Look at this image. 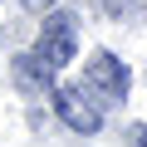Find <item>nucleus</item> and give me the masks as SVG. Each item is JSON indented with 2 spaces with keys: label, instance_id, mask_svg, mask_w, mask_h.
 I'll return each mask as SVG.
<instances>
[{
  "label": "nucleus",
  "instance_id": "obj_3",
  "mask_svg": "<svg viewBox=\"0 0 147 147\" xmlns=\"http://www.w3.org/2000/svg\"><path fill=\"white\" fill-rule=\"evenodd\" d=\"M54 108H59V118L74 132H84V137H93L103 127V113H98L93 98H84V88H54Z\"/></svg>",
  "mask_w": 147,
  "mask_h": 147
},
{
  "label": "nucleus",
  "instance_id": "obj_1",
  "mask_svg": "<svg viewBox=\"0 0 147 147\" xmlns=\"http://www.w3.org/2000/svg\"><path fill=\"white\" fill-rule=\"evenodd\" d=\"M34 54H39L49 69H64V64L74 59V15H69V10H49V15H44Z\"/></svg>",
  "mask_w": 147,
  "mask_h": 147
},
{
  "label": "nucleus",
  "instance_id": "obj_2",
  "mask_svg": "<svg viewBox=\"0 0 147 147\" xmlns=\"http://www.w3.org/2000/svg\"><path fill=\"white\" fill-rule=\"evenodd\" d=\"M84 84L98 93V98H123L127 93V69H123V59H113L108 49H98L93 59H88V69H84Z\"/></svg>",
  "mask_w": 147,
  "mask_h": 147
},
{
  "label": "nucleus",
  "instance_id": "obj_5",
  "mask_svg": "<svg viewBox=\"0 0 147 147\" xmlns=\"http://www.w3.org/2000/svg\"><path fill=\"white\" fill-rule=\"evenodd\" d=\"M25 10H34V15H44V10H54V0H25Z\"/></svg>",
  "mask_w": 147,
  "mask_h": 147
},
{
  "label": "nucleus",
  "instance_id": "obj_6",
  "mask_svg": "<svg viewBox=\"0 0 147 147\" xmlns=\"http://www.w3.org/2000/svg\"><path fill=\"white\" fill-rule=\"evenodd\" d=\"M132 142H137V147H147V123H142V127L132 132Z\"/></svg>",
  "mask_w": 147,
  "mask_h": 147
},
{
  "label": "nucleus",
  "instance_id": "obj_4",
  "mask_svg": "<svg viewBox=\"0 0 147 147\" xmlns=\"http://www.w3.org/2000/svg\"><path fill=\"white\" fill-rule=\"evenodd\" d=\"M15 84L25 93H49L54 88V69L39 59V54H15Z\"/></svg>",
  "mask_w": 147,
  "mask_h": 147
}]
</instances>
